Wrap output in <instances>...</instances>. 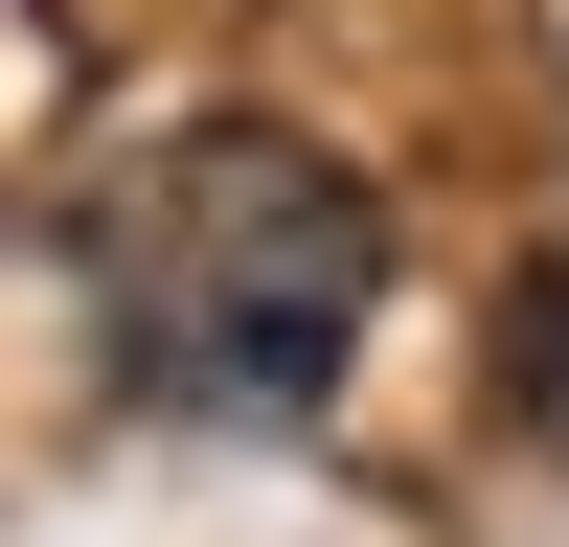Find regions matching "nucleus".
I'll return each instance as SVG.
<instances>
[{
	"label": "nucleus",
	"mask_w": 569,
	"mask_h": 547,
	"mask_svg": "<svg viewBox=\"0 0 569 547\" xmlns=\"http://www.w3.org/2000/svg\"><path fill=\"white\" fill-rule=\"evenodd\" d=\"M501 410H525V434H569V274H525V297H501Z\"/></svg>",
	"instance_id": "obj_2"
},
{
	"label": "nucleus",
	"mask_w": 569,
	"mask_h": 547,
	"mask_svg": "<svg viewBox=\"0 0 569 547\" xmlns=\"http://www.w3.org/2000/svg\"><path fill=\"white\" fill-rule=\"evenodd\" d=\"M91 319H114V388L182 434H297L319 388L388 319V206H365L319 137L273 115H182L160 160L91 206Z\"/></svg>",
	"instance_id": "obj_1"
}]
</instances>
